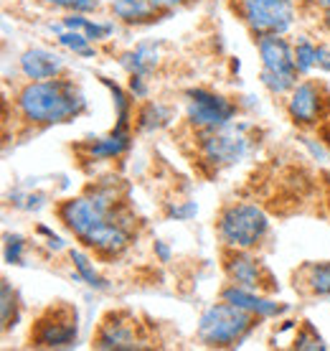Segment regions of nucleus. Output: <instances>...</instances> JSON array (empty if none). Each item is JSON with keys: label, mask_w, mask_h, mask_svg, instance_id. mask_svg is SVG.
Listing matches in <instances>:
<instances>
[{"label": "nucleus", "mask_w": 330, "mask_h": 351, "mask_svg": "<svg viewBox=\"0 0 330 351\" xmlns=\"http://www.w3.org/2000/svg\"><path fill=\"white\" fill-rule=\"evenodd\" d=\"M16 110L26 125L53 128L87 112V97L77 82L66 77L26 82L16 95Z\"/></svg>", "instance_id": "f257e3e1"}, {"label": "nucleus", "mask_w": 330, "mask_h": 351, "mask_svg": "<svg viewBox=\"0 0 330 351\" xmlns=\"http://www.w3.org/2000/svg\"><path fill=\"white\" fill-rule=\"evenodd\" d=\"M122 204L125 199L117 191V181H99V184L89 186L84 193L61 202L56 214H59L61 224L69 229L81 245H87V239L97 229L114 219Z\"/></svg>", "instance_id": "f03ea898"}, {"label": "nucleus", "mask_w": 330, "mask_h": 351, "mask_svg": "<svg viewBox=\"0 0 330 351\" xmlns=\"http://www.w3.org/2000/svg\"><path fill=\"white\" fill-rule=\"evenodd\" d=\"M257 321L259 318L252 316L249 311L218 298V303L209 306L201 313L196 336L209 349H234V346H242L252 336V331L257 328Z\"/></svg>", "instance_id": "7ed1b4c3"}, {"label": "nucleus", "mask_w": 330, "mask_h": 351, "mask_svg": "<svg viewBox=\"0 0 330 351\" xmlns=\"http://www.w3.org/2000/svg\"><path fill=\"white\" fill-rule=\"evenodd\" d=\"M216 234L226 250H257L270 234V217L257 204H226L216 219Z\"/></svg>", "instance_id": "20e7f679"}, {"label": "nucleus", "mask_w": 330, "mask_h": 351, "mask_svg": "<svg viewBox=\"0 0 330 351\" xmlns=\"http://www.w3.org/2000/svg\"><path fill=\"white\" fill-rule=\"evenodd\" d=\"M249 130H252V125L236 123V120L224 128H214V130H196L201 163L214 171H224V168L242 163L252 153L254 145Z\"/></svg>", "instance_id": "39448f33"}, {"label": "nucleus", "mask_w": 330, "mask_h": 351, "mask_svg": "<svg viewBox=\"0 0 330 351\" xmlns=\"http://www.w3.org/2000/svg\"><path fill=\"white\" fill-rule=\"evenodd\" d=\"M259 53V82L272 97H287L290 89L303 80L295 64V44L287 36H262L257 38Z\"/></svg>", "instance_id": "423d86ee"}, {"label": "nucleus", "mask_w": 330, "mask_h": 351, "mask_svg": "<svg viewBox=\"0 0 330 351\" xmlns=\"http://www.w3.org/2000/svg\"><path fill=\"white\" fill-rule=\"evenodd\" d=\"M231 8L254 41L262 36H287L300 13L295 0H231Z\"/></svg>", "instance_id": "0eeeda50"}, {"label": "nucleus", "mask_w": 330, "mask_h": 351, "mask_svg": "<svg viewBox=\"0 0 330 351\" xmlns=\"http://www.w3.org/2000/svg\"><path fill=\"white\" fill-rule=\"evenodd\" d=\"M79 339L77 308L69 303H53L38 316L31 328V346L36 349H71Z\"/></svg>", "instance_id": "6e6552de"}, {"label": "nucleus", "mask_w": 330, "mask_h": 351, "mask_svg": "<svg viewBox=\"0 0 330 351\" xmlns=\"http://www.w3.org/2000/svg\"><path fill=\"white\" fill-rule=\"evenodd\" d=\"M186 123L193 130H214L234 123L239 114V105L229 97L218 95L214 89L191 87L186 89Z\"/></svg>", "instance_id": "1a4fd4ad"}, {"label": "nucleus", "mask_w": 330, "mask_h": 351, "mask_svg": "<svg viewBox=\"0 0 330 351\" xmlns=\"http://www.w3.org/2000/svg\"><path fill=\"white\" fill-rule=\"evenodd\" d=\"M287 117L297 128H315L330 112V92L318 80L303 77L285 97Z\"/></svg>", "instance_id": "9d476101"}, {"label": "nucleus", "mask_w": 330, "mask_h": 351, "mask_svg": "<svg viewBox=\"0 0 330 351\" xmlns=\"http://www.w3.org/2000/svg\"><path fill=\"white\" fill-rule=\"evenodd\" d=\"M92 346L102 351H135L148 349V341L140 336L138 324L130 313L125 311H112L102 318L97 326V334L92 339Z\"/></svg>", "instance_id": "9b49d317"}, {"label": "nucleus", "mask_w": 330, "mask_h": 351, "mask_svg": "<svg viewBox=\"0 0 330 351\" xmlns=\"http://www.w3.org/2000/svg\"><path fill=\"white\" fill-rule=\"evenodd\" d=\"M224 272L229 282H234L239 288L249 290H267V282H272V275L267 265L254 255V250H226Z\"/></svg>", "instance_id": "f8f14e48"}, {"label": "nucleus", "mask_w": 330, "mask_h": 351, "mask_svg": "<svg viewBox=\"0 0 330 351\" xmlns=\"http://www.w3.org/2000/svg\"><path fill=\"white\" fill-rule=\"evenodd\" d=\"M18 71L26 77L28 82H41V80H56L66 74V56L53 49L44 46H34L18 56Z\"/></svg>", "instance_id": "ddd939ff"}, {"label": "nucleus", "mask_w": 330, "mask_h": 351, "mask_svg": "<svg viewBox=\"0 0 330 351\" xmlns=\"http://www.w3.org/2000/svg\"><path fill=\"white\" fill-rule=\"evenodd\" d=\"M218 298L229 300V303H234V306L244 308V311H249V313L257 316L259 321H270V318H279L287 313L285 303L272 300L270 295H264L262 290L239 288L234 282H226L224 288H221V295H218Z\"/></svg>", "instance_id": "4468645a"}, {"label": "nucleus", "mask_w": 330, "mask_h": 351, "mask_svg": "<svg viewBox=\"0 0 330 351\" xmlns=\"http://www.w3.org/2000/svg\"><path fill=\"white\" fill-rule=\"evenodd\" d=\"M163 62V44L160 41H140L135 49L120 53V66L130 74H142V77H150L155 74L157 66Z\"/></svg>", "instance_id": "2eb2a0df"}, {"label": "nucleus", "mask_w": 330, "mask_h": 351, "mask_svg": "<svg viewBox=\"0 0 330 351\" xmlns=\"http://www.w3.org/2000/svg\"><path fill=\"white\" fill-rule=\"evenodd\" d=\"M132 145V132H120L110 130L107 135H97V138H87L81 150L87 153L89 160H114L125 156Z\"/></svg>", "instance_id": "dca6fc26"}, {"label": "nucleus", "mask_w": 330, "mask_h": 351, "mask_svg": "<svg viewBox=\"0 0 330 351\" xmlns=\"http://www.w3.org/2000/svg\"><path fill=\"white\" fill-rule=\"evenodd\" d=\"M105 3L112 10L114 21H120L125 26H150L160 18V13L148 0H105Z\"/></svg>", "instance_id": "f3484780"}, {"label": "nucleus", "mask_w": 330, "mask_h": 351, "mask_svg": "<svg viewBox=\"0 0 330 351\" xmlns=\"http://www.w3.org/2000/svg\"><path fill=\"white\" fill-rule=\"evenodd\" d=\"M295 280H300L310 295L318 298H330V260H318V263H305L297 270Z\"/></svg>", "instance_id": "a211bd4d"}, {"label": "nucleus", "mask_w": 330, "mask_h": 351, "mask_svg": "<svg viewBox=\"0 0 330 351\" xmlns=\"http://www.w3.org/2000/svg\"><path fill=\"white\" fill-rule=\"evenodd\" d=\"M61 23H64V28H69V31H81L94 44L107 41L114 34V28H117L114 21H97V18H89V13H64Z\"/></svg>", "instance_id": "6ab92c4d"}, {"label": "nucleus", "mask_w": 330, "mask_h": 351, "mask_svg": "<svg viewBox=\"0 0 330 351\" xmlns=\"http://www.w3.org/2000/svg\"><path fill=\"white\" fill-rule=\"evenodd\" d=\"M173 120V110L155 99H142V105L135 110V128L138 132H157Z\"/></svg>", "instance_id": "aec40b11"}, {"label": "nucleus", "mask_w": 330, "mask_h": 351, "mask_svg": "<svg viewBox=\"0 0 330 351\" xmlns=\"http://www.w3.org/2000/svg\"><path fill=\"white\" fill-rule=\"evenodd\" d=\"M69 260L74 265V272H77V280L84 282L87 288L92 290H107L110 288V282L102 278V272L97 270L94 265V257L89 255V250L84 247H69Z\"/></svg>", "instance_id": "412c9836"}, {"label": "nucleus", "mask_w": 330, "mask_h": 351, "mask_svg": "<svg viewBox=\"0 0 330 351\" xmlns=\"http://www.w3.org/2000/svg\"><path fill=\"white\" fill-rule=\"evenodd\" d=\"M102 80V84H105L107 89H110V95H112V102H114V110H117V123H114V130L120 132H132V128H135V99H132L130 92H125V89L117 84V82H112L110 77H99Z\"/></svg>", "instance_id": "4be33fe9"}, {"label": "nucleus", "mask_w": 330, "mask_h": 351, "mask_svg": "<svg viewBox=\"0 0 330 351\" xmlns=\"http://www.w3.org/2000/svg\"><path fill=\"white\" fill-rule=\"evenodd\" d=\"M0 318H3V334L16 328L21 321V295L10 285L8 278H3V282H0Z\"/></svg>", "instance_id": "5701e85b"}, {"label": "nucleus", "mask_w": 330, "mask_h": 351, "mask_svg": "<svg viewBox=\"0 0 330 351\" xmlns=\"http://www.w3.org/2000/svg\"><path fill=\"white\" fill-rule=\"evenodd\" d=\"M292 44H295V64L300 77H310L315 71V64H318V46H320V41L303 34L297 36Z\"/></svg>", "instance_id": "b1692460"}, {"label": "nucleus", "mask_w": 330, "mask_h": 351, "mask_svg": "<svg viewBox=\"0 0 330 351\" xmlns=\"http://www.w3.org/2000/svg\"><path fill=\"white\" fill-rule=\"evenodd\" d=\"M56 44H59L61 49L71 51L74 56H81V59H92V56H97L94 41H89L81 31H69V28H64V31L56 36Z\"/></svg>", "instance_id": "393cba45"}, {"label": "nucleus", "mask_w": 330, "mask_h": 351, "mask_svg": "<svg viewBox=\"0 0 330 351\" xmlns=\"http://www.w3.org/2000/svg\"><path fill=\"white\" fill-rule=\"evenodd\" d=\"M292 346L300 351H322L325 349V339L318 334V328H315L310 321H303V324L297 326Z\"/></svg>", "instance_id": "a878e982"}, {"label": "nucleus", "mask_w": 330, "mask_h": 351, "mask_svg": "<svg viewBox=\"0 0 330 351\" xmlns=\"http://www.w3.org/2000/svg\"><path fill=\"white\" fill-rule=\"evenodd\" d=\"M38 3L61 13H94L102 8L105 0H38Z\"/></svg>", "instance_id": "bb28decb"}, {"label": "nucleus", "mask_w": 330, "mask_h": 351, "mask_svg": "<svg viewBox=\"0 0 330 351\" xmlns=\"http://www.w3.org/2000/svg\"><path fill=\"white\" fill-rule=\"evenodd\" d=\"M26 237L21 234H5V242H3V257L8 265H23L26 260Z\"/></svg>", "instance_id": "cd10ccee"}, {"label": "nucleus", "mask_w": 330, "mask_h": 351, "mask_svg": "<svg viewBox=\"0 0 330 351\" xmlns=\"http://www.w3.org/2000/svg\"><path fill=\"white\" fill-rule=\"evenodd\" d=\"M165 214L175 221H188L199 214V204L196 202H170L165 206Z\"/></svg>", "instance_id": "c85d7f7f"}, {"label": "nucleus", "mask_w": 330, "mask_h": 351, "mask_svg": "<svg viewBox=\"0 0 330 351\" xmlns=\"http://www.w3.org/2000/svg\"><path fill=\"white\" fill-rule=\"evenodd\" d=\"M127 92L132 95V99H148L150 97V84H148V77H142V74H130V80H127Z\"/></svg>", "instance_id": "c756f323"}, {"label": "nucleus", "mask_w": 330, "mask_h": 351, "mask_svg": "<svg viewBox=\"0 0 330 351\" xmlns=\"http://www.w3.org/2000/svg\"><path fill=\"white\" fill-rule=\"evenodd\" d=\"M148 3L160 13V16H168V13L183 8V5H188V3H193V0H148Z\"/></svg>", "instance_id": "7c9ffc66"}, {"label": "nucleus", "mask_w": 330, "mask_h": 351, "mask_svg": "<svg viewBox=\"0 0 330 351\" xmlns=\"http://www.w3.org/2000/svg\"><path fill=\"white\" fill-rule=\"evenodd\" d=\"M36 232H38V234H44L51 250H56V252H59V250H66V242H64V239H61L59 234L53 232V229L46 227V224H38V227H36Z\"/></svg>", "instance_id": "2f4dec72"}, {"label": "nucleus", "mask_w": 330, "mask_h": 351, "mask_svg": "<svg viewBox=\"0 0 330 351\" xmlns=\"http://www.w3.org/2000/svg\"><path fill=\"white\" fill-rule=\"evenodd\" d=\"M315 69L322 71V74H330V44L318 46V64H315Z\"/></svg>", "instance_id": "473e14b6"}, {"label": "nucleus", "mask_w": 330, "mask_h": 351, "mask_svg": "<svg viewBox=\"0 0 330 351\" xmlns=\"http://www.w3.org/2000/svg\"><path fill=\"white\" fill-rule=\"evenodd\" d=\"M153 252H155V257L160 260V263H170V257H173V250L165 245L163 239H155V245H153Z\"/></svg>", "instance_id": "72a5a7b5"}, {"label": "nucleus", "mask_w": 330, "mask_h": 351, "mask_svg": "<svg viewBox=\"0 0 330 351\" xmlns=\"http://www.w3.org/2000/svg\"><path fill=\"white\" fill-rule=\"evenodd\" d=\"M303 145H305L307 150H310V153H313V156H315L318 160H325V158H328V150L322 148L320 143L310 141V138H303Z\"/></svg>", "instance_id": "f704fd0d"}, {"label": "nucleus", "mask_w": 330, "mask_h": 351, "mask_svg": "<svg viewBox=\"0 0 330 351\" xmlns=\"http://www.w3.org/2000/svg\"><path fill=\"white\" fill-rule=\"evenodd\" d=\"M310 3H313L320 13H328V10H330V0H310Z\"/></svg>", "instance_id": "c9c22d12"}, {"label": "nucleus", "mask_w": 330, "mask_h": 351, "mask_svg": "<svg viewBox=\"0 0 330 351\" xmlns=\"http://www.w3.org/2000/svg\"><path fill=\"white\" fill-rule=\"evenodd\" d=\"M320 26H322V31H325V36H328V38H330V10H328V13H322Z\"/></svg>", "instance_id": "e433bc0d"}]
</instances>
